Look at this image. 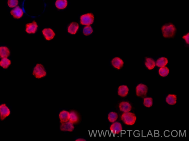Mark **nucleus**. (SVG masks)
<instances>
[{
	"mask_svg": "<svg viewBox=\"0 0 189 141\" xmlns=\"http://www.w3.org/2000/svg\"><path fill=\"white\" fill-rule=\"evenodd\" d=\"M161 31L162 35L165 38H172L176 34V28L173 24L168 23L162 26Z\"/></svg>",
	"mask_w": 189,
	"mask_h": 141,
	"instance_id": "f257e3e1",
	"label": "nucleus"
},
{
	"mask_svg": "<svg viewBox=\"0 0 189 141\" xmlns=\"http://www.w3.org/2000/svg\"><path fill=\"white\" fill-rule=\"evenodd\" d=\"M121 119L124 123L127 125L134 124L136 121V117L134 113L130 112H125L123 113Z\"/></svg>",
	"mask_w": 189,
	"mask_h": 141,
	"instance_id": "f03ea898",
	"label": "nucleus"
},
{
	"mask_svg": "<svg viewBox=\"0 0 189 141\" xmlns=\"http://www.w3.org/2000/svg\"><path fill=\"white\" fill-rule=\"evenodd\" d=\"M33 75L36 78L40 79L45 77L46 72L43 66L41 64H37L34 69Z\"/></svg>",
	"mask_w": 189,
	"mask_h": 141,
	"instance_id": "7ed1b4c3",
	"label": "nucleus"
},
{
	"mask_svg": "<svg viewBox=\"0 0 189 141\" xmlns=\"http://www.w3.org/2000/svg\"><path fill=\"white\" fill-rule=\"evenodd\" d=\"M94 19V18L92 14H86L81 16V23L84 25H90L93 23Z\"/></svg>",
	"mask_w": 189,
	"mask_h": 141,
	"instance_id": "20e7f679",
	"label": "nucleus"
},
{
	"mask_svg": "<svg viewBox=\"0 0 189 141\" xmlns=\"http://www.w3.org/2000/svg\"><path fill=\"white\" fill-rule=\"evenodd\" d=\"M148 88L146 85L140 84L136 88V93L137 96L143 97L146 96Z\"/></svg>",
	"mask_w": 189,
	"mask_h": 141,
	"instance_id": "39448f33",
	"label": "nucleus"
},
{
	"mask_svg": "<svg viewBox=\"0 0 189 141\" xmlns=\"http://www.w3.org/2000/svg\"><path fill=\"white\" fill-rule=\"evenodd\" d=\"M73 123L69 121L62 122L60 126V129L63 131L72 132L74 130Z\"/></svg>",
	"mask_w": 189,
	"mask_h": 141,
	"instance_id": "423d86ee",
	"label": "nucleus"
},
{
	"mask_svg": "<svg viewBox=\"0 0 189 141\" xmlns=\"http://www.w3.org/2000/svg\"><path fill=\"white\" fill-rule=\"evenodd\" d=\"M10 111L5 104H3L0 105V113L1 119L2 120L8 117L10 114Z\"/></svg>",
	"mask_w": 189,
	"mask_h": 141,
	"instance_id": "0eeeda50",
	"label": "nucleus"
},
{
	"mask_svg": "<svg viewBox=\"0 0 189 141\" xmlns=\"http://www.w3.org/2000/svg\"><path fill=\"white\" fill-rule=\"evenodd\" d=\"M37 28V24L34 21L32 23L26 24V31L28 33H34L36 32Z\"/></svg>",
	"mask_w": 189,
	"mask_h": 141,
	"instance_id": "6e6552de",
	"label": "nucleus"
},
{
	"mask_svg": "<svg viewBox=\"0 0 189 141\" xmlns=\"http://www.w3.org/2000/svg\"><path fill=\"white\" fill-rule=\"evenodd\" d=\"M42 33L45 38L48 41L52 39L55 36L54 32L50 28L44 29L42 31Z\"/></svg>",
	"mask_w": 189,
	"mask_h": 141,
	"instance_id": "1a4fd4ad",
	"label": "nucleus"
},
{
	"mask_svg": "<svg viewBox=\"0 0 189 141\" xmlns=\"http://www.w3.org/2000/svg\"><path fill=\"white\" fill-rule=\"evenodd\" d=\"M11 14L15 18H19L22 17L23 13L22 10L18 7L11 10Z\"/></svg>",
	"mask_w": 189,
	"mask_h": 141,
	"instance_id": "9d476101",
	"label": "nucleus"
},
{
	"mask_svg": "<svg viewBox=\"0 0 189 141\" xmlns=\"http://www.w3.org/2000/svg\"><path fill=\"white\" fill-rule=\"evenodd\" d=\"M112 63L113 66L115 68L117 69H120L123 66L124 62L121 58L116 57L112 59Z\"/></svg>",
	"mask_w": 189,
	"mask_h": 141,
	"instance_id": "9b49d317",
	"label": "nucleus"
},
{
	"mask_svg": "<svg viewBox=\"0 0 189 141\" xmlns=\"http://www.w3.org/2000/svg\"><path fill=\"white\" fill-rule=\"evenodd\" d=\"M119 109L122 111L127 112L130 111L131 109V104L127 102H122L120 104Z\"/></svg>",
	"mask_w": 189,
	"mask_h": 141,
	"instance_id": "f8f14e48",
	"label": "nucleus"
},
{
	"mask_svg": "<svg viewBox=\"0 0 189 141\" xmlns=\"http://www.w3.org/2000/svg\"><path fill=\"white\" fill-rule=\"evenodd\" d=\"M110 129L113 134L115 133L116 134V133L119 132L120 131H121L122 129V125L119 122H115V123H113L111 125Z\"/></svg>",
	"mask_w": 189,
	"mask_h": 141,
	"instance_id": "ddd939ff",
	"label": "nucleus"
},
{
	"mask_svg": "<svg viewBox=\"0 0 189 141\" xmlns=\"http://www.w3.org/2000/svg\"><path fill=\"white\" fill-rule=\"evenodd\" d=\"M69 121L73 123H78L80 121V118L78 113L74 111H71L70 112Z\"/></svg>",
	"mask_w": 189,
	"mask_h": 141,
	"instance_id": "4468645a",
	"label": "nucleus"
},
{
	"mask_svg": "<svg viewBox=\"0 0 189 141\" xmlns=\"http://www.w3.org/2000/svg\"><path fill=\"white\" fill-rule=\"evenodd\" d=\"M129 88L127 86L122 85L120 86L118 89V94L120 96L125 97L129 93Z\"/></svg>",
	"mask_w": 189,
	"mask_h": 141,
	"instance_id": "2eb2a0df",
	"label": "nucleus"
},
{
	"mask_svg": "<svg viewBox=\"0 0 189 141\" xmlns=\"http://www.w3.org/2000/svg\"><path fill=\"white\" fill-rule=\"evenodd\" d=\"M70 113L66 111H62L60 113L59 118L61 123L69 121Z\"/></svg>",
	"mask_w": 189,
	"mask_h": 141,
	"instance_id": "dca6fc26",
	"label": "nucleus"
},
{
	"mask_svg": "<svg viewBox=\"0 0 189 141\" xmlns=\"http://www.w3.org/2000/svg\"><path fill=\"white\" fill-rule=\"evenodd\" d=\"M79 28L78 24L76 22H72L69 26L68 32L72 34H74L77 32Z\"/></svg>",
	"mask_w": 189,
	"mask_h": 141,
	"instance_id": "f3484780",
	"label": "nucleus"
},
{
	"mask_svg": "<svg viewBox=\"0 0 189 141\" xmlns=\"http://www.w3.org/2000/svg\"><path fill=\"white\" fill-rule=\"evenodd\" d=\"M10 52L9 49L7 47H0V57L1 58H6L9 56Z\"/></svg>",
	"mask_w": 189,
	"mask_h": 141,
	"instance_id": "a211bd4d",
	"label": "nucleus"
},
{
	"mask_svg": "<svg viewBox=\"0 0 189 141\" xmlns=\"http://www.w3.org/2000/svg\"><path fill=\"white\" fill-rule=\"evenodd\" d=\"M176 96L175 94H169L166 97V102L168 104L173 105L176 103Z\"/></svg>",
	"mask_w": 189,
	"mask_h": 141,
	"instance_id": "6ab92c4d",
	"label": "nucleus"
},
{
	"mask_svg": "<svg viewBox=\"0 0 189 141\" xmlns=\"http://www.w3.org/2000/svg\"><path fill=\"white\" fill-rule=\"evenodd\" d=\"M67 0H57L56 2V6L59 9H63L66 8L67 6Z\"/></svg>",
	"mask_w": 189,
	"mask_h": 141,
	"instance_id": "aec40b11",
	"label": "nucleus"
},
{
	"mask_svg": "<svg viewBox=\"0 0 189 141\" xmlns=\"http://www.w3.org/2000/svg\"><path fill=\"white\" fill-rule=\"evenodd\" d=\"M146 67L149 70L153 69L156 66L155 61L151 58H147L145 62Z\"/></svg>",
	"mask_w": 189,
	"mask_h": 141,
	"instance_id": "412c9836",
	"label": "nucleus"
},
{
	"mask_svg": "<svg viewBox=\"0 0 189 141\" xmlns=\"http://www.w3.org/2000/svg\"><path fill=\"white\" fill-rule=\"evenodd\" d=\"M168 63V61L167 58L162 57L158 59L156 62V65L158 67H165Z\"/></svg>",
	"mask_w": 189,
	"mask_h": 141,
	"instance_id": "4be33fe9",
	"label": "nucleus"
},
{
	"mask_svg": "<svg viewBox=\"0 0 189 141\" xmlns=\"http://www.w3.org/2000/svg\"><path fill=\"white\" fill-rule=\"evenodd\" d=\"M11 64V62L7 58H3L0 62V66L3 68H8Z\"/></svg>",
	"mask_w": 189,
	"mask_h": 141,
	"instance_id": "5701e85b",
	"label": "nucleus"
},
{
	"mask_svg": "<svg viewBox=\"0 0 189 141\" xmlns=\"http://www.w3.org/2000/svg\"><path fill=\"white\" fill-rule=\"evenodd\" d=\"M169 73V70L167 67H161L159 70V74L162 77H166Z\"/></svg>",
	"mask_w": 189,
	"mask_h": 141,
	"instance_id": "b1692460",
	"label": "nucleus"
},
{
	"mask_svg": "<svg viewBox=\"0 0 189 141\" xmlns=\"http://www.w3.org/2000/svg\"><path fill=\"white\" fill-rule=\"evenodd\" d=\"M143 104L145 106L149 108L153 104V100L151 97L145 98L144 99Z\"/></svg>",
	"mask_w": 189,
	"mask_h": 141,
	"instance_id": "393cba45",
	"label": "nucleus"
},
{
	"mask_svg": "<svg viewBox=\"0 0 189 141\" xmlns=\"http://www.w3.org/2000/svg\"><path fill=\"white\" fill-rule=\"evenodd\" d=\"M108 119L110 122H115L117 119V114L115 112H111L108 115Z\"/></svg>",
	"mask_w": 189,
	"mask_h": 141,
	"instance_id": "a878e982",
	"label": "nucleus"
},
{
	"mask_svg": "<svg viewBox=\"0 0 189 141\" xmlns=\"http://www.w3.org/2000/svg\"><path fill=\"white\" fill-rule=\"evenodd\" d=\"M83 33L85 35H88L91 34L93 32V30L92 27L90 26H86L84 28L83 30Z\"/></svg>",
	"mask_w": 189,
	"mask_h": 141,
	"instance_id": "bb28decb",
	"label": "nucleus"
},
{
	"mask_svg": "<svg viewBox=\"0 0 189 141\" xmlns=\"http://www.w3.org/2000/svg\"><path fill=\"white\" fill-rule=\"evenodd\" d=\"M18 3V1L17 0H8L7 2L9 7L11 8L16 7Z\"/></svg>",
	"mask_w": 189,
	"mask_h": 141,
	"instance_id": "cd10ccee",
	"label": "nucleus"
},
{
	"mask_svg": "<svg viewBox=\"0 0 189 141\" xmlns=\"http://www.w3.org/2000/svg\"><path fill=\"white\" fill-rule=\"evenodd\" d=\"M183 38L186 41V43L187 44H189V33H188L183 37Z\"/></svg>",
	"mask_w": 189,
	"mask_h": 141,
	"instance_id": "c85d7f7f",
	"label": "nucleus"
},
{
	"mask_svg": "<svg viewBox=\"0 0 189 141\" xmlns=\"http://www.w3.org/2000/svg\"><path fill=\"white\" fill-rule=\"evenodd\" d=\"M76 141H84V140H86V139H84V138H78V139L76 140Z\"/></svg>",
	"mask_w": 189,
	"mask_h": 141,
	"instance_id": "c756f323",
	"label": "nucleus"
}]
</instances>
